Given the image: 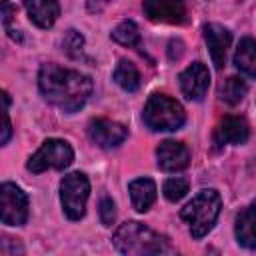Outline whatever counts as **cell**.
Here are the masks:
<instances>
[{"label":"cell","mask_w":256,"mask_h":256,"mask_svg":"<svg viewBox=\"0 0 256 256\" xmlns=\"http://www.w3.org/2000/svg\"><path fill=\"white\" fill-rule=\"evenodd\" d=\"M38 88L48 104L66 114H72L88 102L94 84L90 76L82 74L80 70H70L46 62L38 72Z\"/></svg>","instance_id":"obj_1"},{"label":"cell","mask_w":256,"mask_h":256,"mask_svg":"<svg viewBox=\"0 0 256 256\" xmlns=\"http://www.w3.org/2000/svg\"><path fill=\"white\" fill-rule=\"evenodd\" d=\"M112 244L120 254L126 256H150V254H170L174 248L168 238L154 232L140 222H124L116 228Z\"/></svg>","instance_id":"obj_2"},{"label":"cell","mask_w":256,"mask_h":256,"mask_svg":"<svg viewBox=\"0 0 256 256\" xmlns=\"http://www.w3.org/2000/svg\"><path fill=\"white\" fill-rule=\"evenodd\" d=\"M222 208V198L214 188H202L184 204L180 218L186 222L192 238H204L218 220Z\"/></svg>","instance_id":"obj_3"},{"label":"cell","mask_w":256,"mask_h":256,"mask_svg":"<svg viewBox=\"0 0 256 256\" xmlns=\"http://www.w3.org/2000/svg\"><path fill=\"white\" fill-rule=\"evenodd\" d=\"M142 120L152 132H174L184 126L186 112L180 102L156 92L146 100Z\"/></svg>","instance_id":"obj_4"},{"label":"cell","mask_w":256,"mask_h":256,"mask_svg":"<svg viewBox=\"0 0 256 256\" xmlns=\"http://www.w3.org/2000/svg\"><path fill=\"white\" fill-rule=\"evenodd\" d=\"M72 160H74V150L66 140L48 138L28 158L26 168L32 174H40V172H46V170H64L72 164Z\"/></svg>","instance_id":"obj_5"},{"label":"cell","mask_w":256,"mask_h":256,"mask_svg":"<svg viewBox=\"0 0 256 256\" xmlns=\"http://www.w3.org/2000/svg\"><path fill=\"white\" fill-rule=\"evenodd\" d=\"M90 196V182L82 172H70L60 182V202L62 210L70 220H80L86 212V202Z\"/></svg>","instance_id":"obj_6"},{"label":"cell","mask_w":256,"mask_h":256,"mask_svg":"<svg viewBox=\"0 0 256 256\" xmlns=\"http://www.w3.org/2000/svg\"><path fill=\"white\" fill-rule=\"evenodd\" d=\"M0 208H2V224H6V226L26 224L28 196L20 186H16L12 182H4L0 186Z\"/></svg>","instance_id":"obj_7"},{"label":"cell","mask_w":256,"mask_h":256,"mask_svg":"<svg viewBox=\"0 0 256 256\" xmlns=\"http://www.w3.org/2000/svg\"><path fill=\"white\" fill-rule=\"evenodd\" d=\"M180 82V90L188 100L200 102L210 86V72L206 68V64L202 62H192L188 68H184L178 76Z\"/></svg>","instance_id":"obj_8"},{"label":"cell","mask_w":256,"mask_h":256,"mask_svg":"<svg viewBox=\"0 0 256 256\" xmlns=\"http://www.w3.org/2000/svg\"><path fill=\"white\" fill-rule=\"evenodd\" d=\"M88 138L100 146V148H114L118 144H122L128 136V130L124 124L108 120V118H94L88 122Z\"/></svg>","instance_id":"obj_9"},{"label":"cell","mask_w":256,"mask_h":256,"mask_svg":"<svg viewBox=\"0 0 256 256\" xmlns=\"http://www.w3.org/2000/svg\"><path fill=\"white\" fill-rule=\"evenodd\" d=\"M144 14L152 22L160 24H184L186 0H142Z\"/></svg>","instance_id":"obj_10"},{"label":"cell","mask_w":256,"mask_h":256,"mask_svg":"<svg viewBox=\"0 0 256 256\" xmlns=\"http://www.w3.org/2000/svg\"><path fill=\"white\" fill-rule=\"evenodd\" d=\"M156 164L164 172H180L190 164V152L182 142L164 140L156 148Z\"/></svg>","instance_id":"obj_11"},{"label":"cell","mask_w":256,"mask_h":256,"mask_svg":"<svg viewBox=\"0 0 256 256\" xmlns=\"http://www.w3.org/2000/svg\"><path fill=\"white\" fill-rule=\"evenodd\" d=\"M202 34H204V40H206V46H208V52H210L214 66L218 70H222L226 64V52H228L230 42H232L230 30L216 24V22H210V24H204Z\"/></svg>","instance_id":"obj_12"},{"label":"cell","mask_w":256,"mask_h":256,"mask_svg":"<svg viewBox=\"0 0 256 256\" xmlns=\"http://www.w3.org/2000/svg\"><path fill=\"white\" fill-rule=\"evenodd\" d=\"M250 136L248 122L242 116H226L214 130V144L218 148L228 144H244Z\"/></svg>","instance_id":"obj_13"},{"label":"cell","mask_w":256,"mask_h":256,"mask_svg":"<svg viewBox=\"0 0 256 256\" xmlns=\"http://www.w3.org/2000/svg\"><path fill=\"white\" fill-rule=\"evenodd\" d=\"M24 8L38 28H52L60 16L58 0H24Z\"/></svg>","instance_id":"obj_14"},{"label":"cell","mask_w":256,"mask_h":256,"mask_svg":"<svg viewBox=\"0 0 256 256\" xmlns=\"http://www.w3.org/2000/svg\"><path fill=\"white\" fill-rule=\"evenodd\" d=\"M234 234L240 246L248 250H256V206L254 204L238 212Z\"/></svg>","instance_id":"obj_15"},{"label":"cell","mask_w":256,"mask_h":256,"mask_svg":"<svg viewBox=\"0 0 256 256\" xmlns=\"http://www.w3.org/2000/svg\"><path fill=\"white\" fill-rule=\"evenodd\" d=\"M156 184L152 178H136L128 184V194L132 200V208L136 212H146L156 200Z\"/></svg>","instance_id":"obj_16"},{"label":"cell","mask_w":256,"mask_h":256,"mask_svg":"<svg viewBox=\"0 0 256 256\" xmlns=\"http://www.w3.org/2000/svg\"><path fill=\"white\" fill-rule=\"evenodd\" d=\"M234 66L248 78H256V40L244 36L234 52Z\"/></svg>","instance_id":"obj_17"},{"label":"cell","mask_w":256,"mask_h":256,"mask_svg":"<svg viewBox=\"0 0 256 256\" xmlns=\"http://www.w3.org/2000/svg\"><path fill=\"white\" fill-rule=\"evenodd\" d=\"M112 78L124 92H136L140 88V72L130 60H120L112 72Z\"/></svg>","instance_id":"obj_18"},{"label":"cell","mask_w":256,"mask_h":256,"mask_svg":"<svg viewBox=\"0 0 256 256\" xmlns=\"http://www.w3.org/2000/svg\"><path fill=\"white\" fill-rule=\"evenodd\" d=\"M246 92H248V84H246L242 78H238V76H230V78H226V80L220 84L218 96H220L222 102L234 106V104H238V102L244 100Z\"/></svg>","instance_id":"obj_19"},{"label":"cell","mask_w":256,"mask_h":256,"mask_svg":"<svg viewBox=\"0 0 256 256\" xmlns=\"http://www.w3.org/2000/svg\"><path fill=\"white\" fill-rule=\"evenodd\" d=\"M110 38L122 46H138L140 44V30L136 26V22L132 20H122L110 34Z\"/></svg>","instance_id":"obj_20"},{"label":"cell","mask_w":256,"mask_h":256,"mask_svg":"<svg viewBox=\"0 0 256 256\" xmlns=\"http://www.w3.org/2000/svg\"><path fill=\"white\" fill-rule=\"evenodd\" d=\"M188 188H190V184H188L186 178L174 176V178H168V180L164 182L162 194H164V198H166L168 202H178V200H182V198L188 194Z\"/></svg>","instance_id":"obj_21"},{"label":"cell","mask_w":256,"mask_h":256,"mask_svg":"<svg viewBox=\"0 0 256 256\" xmlns=\"http://www.w3.org/2000/svg\"><path fill=\"white\" fill-rule=\"evenodd\" d=\"M82 48H84V36H82L78 30H74V28L66 30L64 38H62V50H64L70 58H76V56H80Z\"/></svg>","instance_id":"obj_22"},{"label":"cell","mask_w":256,"mask_h":256,"mask_svg":"<svg viewBox=\"0 0 256 256\" xmlns=\"http://www.w3.org/2000/svg\"><path fill=\"white\" fill-rule=\"evenodd\" d=\"M98 212H100V222L104 226H112L114 224V220H116V206H114L112 198L104 196L100 200V204H98Z\"/></svg>","instance_id":"obj_23"},{"label":"cell","mask_w":256,"mask_h":256,"mask_svg":"<svg viewBox=\"0 0 256 256\" xmlns=\"http://www.w3.org/2000/svg\"><path fill=\"white\" fill-rule=\"evenodd\" d=\"M16 16V6H12L10 0H2V24L8 30L10 28V20Z\"/></svg>","instance_id":"obj_24"},{"label":"cell","mask_w":256,"mask_h":256,"mask_svg":"<svg viewBox=\"0 0 256 256\" xmlns=\"http://www.w3.org/2000/svg\"><path fill=\"white\" fill-rule=\"evenodd\" d=\"M112 0H86V8H88V12H102L108 4H110Z\"/></svg>","instance_id":"obj_25"},{"label":"cell","mask_w":256,"mask_h":256,"mask_svg":"<svg viewBox=\"0 0 256 256\" xmlns=\"http://www.w3.org/2000/svg\"><path fill=\"white\" fill-rule=\"evenodd\" d=\"M10 136H12V124H10L8 108H4V134H2V144H8Z\"/></svg>","instance_id":"obj_26"},{"label":"cell","mask_w":256,"mask_h":256,"mask_svg":"<svg viewBox=\"0 0 256 256\" xmlns=\"http://www.w3.org/2000/svg\"><path fill=\"white\" fill-rule=\"evenodd\" d=\"M252 204H254V206H256V200H254V202H252Z\"/></svg>","instance_id":"obj_27"}]
</instances>
